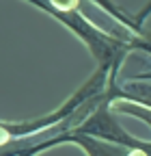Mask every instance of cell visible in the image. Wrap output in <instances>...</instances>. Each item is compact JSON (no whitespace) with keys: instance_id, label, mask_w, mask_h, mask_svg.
Returning <instances> with one entry per match:
<instances>
[{"instance_id":"7a4b0ae2","label":"cell","mask_w":151,"mask_h":156,"mask_svg":"<svg viewBox=\"0 0 151 156\" xmlns=\"http://www.w3.org/2000/svg\"><path fill=\"white\" fill-rule=\"evenodd\" d=\"M110 108H112V113H123V115H129V117H136V119L145 122L151 128V108H147V106L125 102V100H115V102H110Z\"/></svg>"},{"instance_id":"3957f363","label":"cell","mask_w":151,"mask_h":156,"mask_svg":"<svg viewBox=\"0 0 151 156\" xmlns=\"http://www.w3.org/2000/svg\"><path fill=\"white\" fill-rule=\"evenodd\" d=\"M149 13H151V0H149V2H147V5H145V7L136 13V15H134V22H136L140 28H143V22L147 20V15H149Z\"/></svg>"},{"instance_id":"6da1fadb","label":"cell","mask_w":151,"mask_h":156,"mask_svg":"<svg viewBox=\"0 0 151 156\" xmlns=\"http://www.w3.org/2000/svg\"><path fill=\"white\" fill-rule=\"evenodd\" d=\"M67 143H76L78 147H82L86 156H151V141H147L145 147H123V145L95 139V136L76 134L71 130Z\"/></svg>"}]
</instances>
